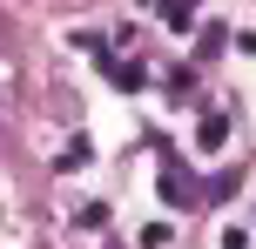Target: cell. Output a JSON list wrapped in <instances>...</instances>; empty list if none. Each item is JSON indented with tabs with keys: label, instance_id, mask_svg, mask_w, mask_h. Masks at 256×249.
I'll return each instance as SVG.
<instances>
[]
</instances>
